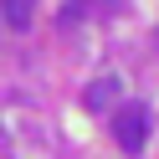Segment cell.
I'll return each mask as SVG.
<instances>
[{"mask_svg":"<svg viewBox=\"0 0 159 159\" xmlns=\"http://www.w3.org/2000/svg\"><path fill=\"white\" fill-rule=\"evenodd\" d=\"M113 139H118L123 154H144V144H149V108L144 103H123L113 113Z\"/></svg>","mask_w":159,"mask_h":159,"instance_id":"cell-1","label":"cell"},{"mask_svg":"<svg viewBox=\"0 0 159 159\" xmlns=\"http://www.w3.org/2000/svg\"><path fill=\"white\" fill-rule=\"evenodd\" d=\"M82 103H87V113H103V108H113V103H118V77H103V82H93Z\"/></svg>","mask_w":159,"mask_h":159,"instance_id":"cell-2","label":"cell"},{"mask_svg":"<svg viewBox=\"0 0 159 159\" xmlns=\"http://www.w3.org/2000/svg\"><path fill=\"white\" fill-rule=\"evenodd\" d=\"M0 11H5V21H11L16 31H26L31 16H36V0H0Z\"/></svg>","mask_w":159,"mask_h":159,"instance_id":"cell-3","label":"cell"},{"mask_svg":"<svg viewBox=\"0 0 159 159\" xmlns=\"http://www.w3.org/2000/svg\"><path fill=\"white\" fill-rule=\"evenodd\" d=\"M82 11H87V0H72V5H67L57 21H62V26H77V16H82Z\"/></svg>","mask_w":159,"mask_h":159,"instance_id":"cell-4","label":"cell"}]
</instances>
